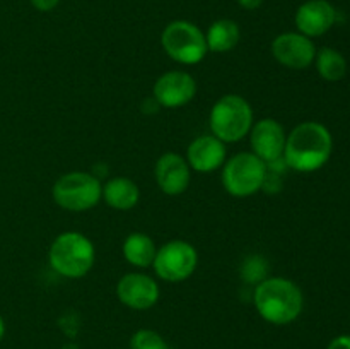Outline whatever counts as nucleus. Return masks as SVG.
<instances>
[{
    "instance_id": "nucleus-16",
    "label": "nucleus",
    "mask_w": 350,
    "mask_h": 349,
    "mask_svg": "<svg viewBox=\"0 0 350 349\" xmlns=\"http://www.w3.org/2000/svg\"><path fill=\"white\" fill-rule=\"evenodd\" d=\"M140 190L133 180L126 177H115L109 178L103 185L101 201L106 202L111 209L116 211H130L139 204Z\"/></svg>"
},
{
    "instance_id": "nucleus-10",
    "label": "nucleus",
    "mask_w": 350,
    "mask_h": 349,
    "mask_svg": "<svg viewBox=\"0 0 350 349\" xmlns=\"http://www.w3.org/2000/svg\"><path fill=\"white\" fill-rule=\"evenodd\" d=\"M152 94L163 108H181L195 98L197 82L188 72L170 70L154 82Z\"/></svg>"
},
{
    "instance_id": "nucleus-4",
    "label": "nucleus",
    "mask_w": 350,
    "mask_h": 349,
    "mask_svg": "<svg viewBox=\"0 0 350 349\" xmlns=\"http://www.w3.org/2000/svg\"><path fill=\"white\" fill-rule=\"evenodd\" d=\"M253 123L252 105L239 94H226L219 98L208 115L211 133L224 144L245 139Z\"/></svg>"
},
{
    "instance_id": "nucleus-14",
    "label": "nucleus",
    "mask_w": 350,
    "mask_h": 349,
    "mask_svg": "<svg viewBox=\"0 0 350 349\" xmlns=\"http://www.w3.org/2000/svg\"><path fill=\"white\" fill-rule=\"evenodd\" d=\"M226 159H228L226 144L212 133L193 139L187 149L188 166L198 173H212L224 166Z\"/></svg>"
},
{
    "instance_id": "nucleus-21",
    "label": "nucleus",
    "mask_w": 350,
    "mask_h": 349,
    "mask_svg": "<svg viewBox=\"0 0 350 349\" xmlns=\"http://www.w3.org/2000/svg\"><path fill=\"white\" fill-rule=\"evenodd\" d=\"M58 2L60 0H31L34 9L40 10V12H50V10H53L58 5Z\"/></svg>"
},
{
    "instance_id": "nucleus-24",
    "label": "nucleus",
    "mask_w": 350,
    "mask_h": 349,
    "mask_svg": "<svg viewBox=\"0 0 350 349\" xmlns=\"http://www.w3.org/2000/svg\"><path fill=\"white\" fill-rule=\"evenodd\" d=\"M3 335H5V322H3L2 315H0V341L3 339Z\"/></svg>"
},
{
    "instance_id": "nucleus-18",
    "label": "nucleus",
    "mask_w": 350,
    "mask_h": 349,
    "mask_svg": "<svg viewBox=\"0 0 350 349\" xmlns=\"http://www.w3.org/2000/svg\"><path fill=\"white\" fill-rule=\"evenodd\" d=\"M239 38H241L239 26L231 19L215 21L211 24L207 34H205L208 51H215V53L231 51L239 43Z\"/></svg>"
},
{
    "instance_id": "nucleus-20",
    "label": "nucleus",
    "mask_w": 350,
    "mask_h": 349,
    "mask_svg": "<svg viewBox=\"0 0 350 349\" xmlns=\"http://www.w3.org/2000/svg\"><path fill=\"white\" fill-rule=\"evenodd\" d=\"M130 348L132 349H170L166 341L161 334L150 328H140L132 335L130 341Z\"/></svg>"
},
{
    "instance_id": "nucleus-9",
    "label": "nucleus",
    "mask_w": 350,
    "mask_h": 349,
    "mask_svg": "<svg viewBox=\"0 0 350 349\" xmlns=\"http://www.w3.org/2000/svg\"><path fill=\"white\" fill-rule=\"evenodd\" d=\"M287 133L282 123L275 118H262L253 123L250 130V144L252 153L256 154L263 163L269 164L284 161V147H286Z\"/></svg>"
},
{
    "instance_id": "nucleus-22",
    "label": "nucleus",
    "mask_w": 350,
    "mask_h": 349,
    "mask_svg": "<svg viewBox=\"0 0 350 349\" xmlns=\"http://www.w3.org/2000/svg\"><path fill=\"white\" fill-rule=\"evenodd\" d=\"M327 349H350V335H338V337L332 339Z\"/></svg>"
},
{
    "instance_id": "nucleus-6",
    "label": "nucleus",
    "mask_w": 350,
    "mask_h": 349,
    "mask_svg": "<svg viewBox=\"0 0 350 349\" xmlns=\"http://www.w3.org/2000/svg\"><path fill=\"white\" fill-rule=\"evenodd\" d=\"M269 178V166L256 154L239 153L222 166V187L232 197H250L262 190Z\"/></svg>"
},
{
    "instance_id": "nucleus-5",
    "label": "nucleus",
    "mask_w": 350,
    "mask_h": 349,
    "mask_svg": "<svg viewBox=\"0 0 350 349\" xmlns=\"http://www.w3.org/2000/svg\"><path fill=\"white\" fill-rule=\"evenodd\" d=\"M103 185L88 171H68L55 181L51 197L58 207L70 212H84L101 202Z\"/></svg>"
},
{
    "instance_id": "nucleus-17",
    "label": "nucleus",
    "mask_w": 350,
    "mask_h": 349,
    "mask_svg": "<svg viewBox=\"0 0 350 349\" xmlns=\"http://www.w3.org/2000/svg\"><path fill=\"white\" fill-rule=\"evenodd\" d=\"M122 252L130 266L147 269V267L152 266L154 259H156L157 246L149 235L135 231L126 236L125 242H123Z\"/></svg>"
},
{
    "instance_id": "nucleus-23",
    "label": "nucleus",
    "mask_w": 350,
    "mask_h": 349,
    "mask_svg": "<svg viewBox=\"0 0 350 349\" xmlns=\"http://www.w3.org/2000/svg\"><path fill=\"white\" fill-rule=\"evenodd\" d=\"M238 3L243 7V9L255 10V9H258L260 5H262L263 0H238Z\"/></svg>"
},
{
    "instance_id": "nucleus-1",
    "label": "nucleus",
    "mask_w": 350,
    "mask_h": 349,
    "mask_svg": "<svg viewBox=\"0 0 350 349\" xmlns=\"http://www.w3.org/2000/svg\"><path fill=\"white\" fill-rule=\"evenodd\" d=\"M330 130L318 122H303L287 133L284 163L299 173H311L328 163L332 156Z\"/></svg>"
},
{
    "instance_id": "nucleus-3",
    "label": "nucleus",
    "mask_w": 350,
    "mask_h": 349,
    "mask_svg": "<svg viewBox=\"0 0 350 349\" xmlns=\"http://www.w3.org/2000/svg\"><path fill=\"white\" fill-rule=\"evenodd\" d=\"M94 260V243L79 231L60 233L48 250L51 269L67 279L84 277L92 269Z\"/></svg>"
},
{
    "instance_id": "nucleus-12",
    "label": "nucleus",
    "mask_w": 350,
    "mask_h": 349,
    "mask_svg": "<svg viewBox=\"0 0 350 349\" xmlns=\"http://www.w3.org/2000/svg\"><path fill=\"white\" fill-rule=\"evenodd\" d=\"M272 55L280 65L303 70L314 62L317 47L311 38L301 33H282L272 41Z\"/></svg>"
},
{
    "instance_id": "nucleus-15",
    "label": "nucleus",
    "mask_w": 350,
    "mask_h": 349,
    "mask_svg": "<svg viewBox=\"0 0 350 349\" xmlns=\"http://www.w3.org/2000/svg\"><path fill=\"white\" fill-rule=\"evenodd\" d=\"M337 21V10L328 0H308L297 9L296 26L301 34L317 38L332 29Z\"/></svg>"
},
{
    "instance_id": "nucleus-2",
    "label": "nucleus",
    "mask_w": 350,
    "mask_h": 349,
    "mask_svg": "<svg viewBox=\"0 0 350 349\" xmlns=\"http://www.w3.org/2000/svg\"><path fill=\"white\" fill-rule=\"evenodd\" d=\"M256 311L272 325H287L303 311L304 298L294 281L286 277H267L260 281L253 293Z\"/></svg>"
},
{
    "instance_id": "nucleus-8",
    "label": "nucleus",
    "mask_w": 350,
    "mask_h": 349,
    "mask_svg": "<svg viewBox=\"0 0 350 349\" xmlns=\"http://www.w3.org/2000/svg\"><path fill=\"white\" fill-rule=\"evenodd\" d=\"M198 266V253L185 240H170L157 248L152 267L156 276L166 283H183Z\"/></svg>"
},
{
    "instance_id": "nucleus-7",
    "label": "nucleus",
    "mask_w": 350,
    "mask_h": 349,
    "mask_svg": "<svg viewBox=\"0 0 350 349\" xmlns=\"http://www.w3.org/2000/svg\"><path fill=\"white\" fill-rule=\"evenodd\" d=\"M161 44L171 60L183 65H195L208 53L205 34L198 26L188 21H173L161 36Z\"/></svg>"
},
{
    "instance_id": "nucleus-19",
    "label": "nucleus",
    "mask_w": 350,
    "mask_h": 349,
    "mask_svg": "<svg viewBox=\"0 0 350 349\" xmlns=\"http://www.w3.org/2000/svg\"><path fill=\"white\" fill-rule=\"evenodd\" d=\"M314 62H317L318 74L328 82L340 81L347 74V60L340 51L334 48H321L320 51H317Z\"/></svg>"
},
{
    "instance_id": "nucleus-13",
    "label": "nucleus",
    "mask_w": 350,
    "mask_h": 349,
    "mask_svg": "<svg viewBox=\"0 0 350 349\" xmlns=\"http://www.w3.org/2000/svg\"><path fill=\"white\" fill-rule=\"evenodd\" d=\"M157 187L166 195H180L187 192L191 181V168L187 157L176 153H166L156 161L154 166Z\"/></svg>"
},
{
    "instance_id": "nucleus-11",
    "label": "nucleus",
    "mask_w": 350,
    "mask_h": 349,
    "mask_svg": "<svg viewBox=\"0 0 350 349\" xmlns=\"http://www.w3.org/2000/svg\"><path fill=\"white\" fill-rule=\"evenodd\" d=\"M116 296L132 310H149L159 301L161 289L156 279L144 272L125 274L116 284Z\"/></svg>"
}]
</instances>
